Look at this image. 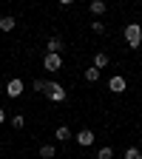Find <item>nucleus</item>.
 <instances>
[{
	"mask_svg": "<svg viewBox=\"0 0 142 159\" xmlns=\"http://www.w3.org/2000/svg\"><path fill=\"white\" fill-rule=\"evenodd\" d=\"M122 34H125V40H128L131 48H139V43H142V26L139 23H128Z\"/></svg>",
	"mask_w": 142,
	"mask_h": 159,
	"instance_id": "nucleus-1",
	"label": "nucleus"
},
{
	"mask_svg": "<svg viewBox=\"0 0 142 159\" xmlns=\"http://www.w3.org/2000/svg\"><path fill=\"white\" fill-rule=\"evenodd\" d=\"M46 97L51 99V102H63V99H66V88L60 85V83H48V91H46Z\"/></svg>",
	"mask_w": 142,
	"mask_h": 159,
	"instance_id": "nucleus-2",
	"label": "nucleus"
},
{
	"mask_svg": "<svg viewBox=\"0 0 142 159\" xmlns=\"http://www.w3.org/2000/svg\"><path fill=\"white\" fill-rule=\"evenodd\" d=\"M43 66H46V71H60V68H63V57H60V54H46Z\"/></svg>",
	"mask_w": 142,
	"mask_h": 159,
	"instance_id": "nucleus-3",
	"label": "nucleus"
},
{
	"mask_svg": "<svg viewBox=\"0 0 142 159\" xmlns=\"http://www.w3.org/2000/svg\"><path fill=\"white\" fill-rule=\"evenodd\" d=\"M20 94H23V83H20V80H9V83H6V97L17 99Z\"/></svg>",
	"mask_w": 142,
	"mask_h": 159,
	"instance_id": "nucleus-4",
	"label": "nucleus"
},
{
	"mask_svg": "<svg viewBox=\"0 0 142 159\" xmlns=\"http://www.w3.org/2000/svg\"><path fill=\"white\" fill-rule=\"evenodd\" d=\"M74 139H77V142H80V145H83V148H88V145H94V131H88V128H83V131H80V134H77Z\"/></svg>",
	"mask_w": 142,
	"mask_h": 159,
	"instance_id": "nucleus-5",
	"label": "nucleus"
},
{
	"mask_svg": "<svg viewBox=\"0 0 142 159\" xmlns=\"http://www.w3.org/2000/svg\"><path fill=\"white\" fill-rule=\"evenodd\" d=\"M108 88H111L114 94H122V91H125V77H111V80H108Z\"/></svg>",
	"mask_w": 142,
	"mask_h": 159,
	"instance_id": "nucleus-6",
	"label": "nucleus"
},
{
	"mask_svg": "<svg viewBox=\"0 0 142 159\" xmlns=\"http://www.w3.org/2000/svg\"><path fill=\"white\" fill-rule=\"evenodd\" d=\"M17 26V20L11 17V14H6V17H0V31H11Z\"/></svg>",
	"mask_w": 142,
	"mask_h": 159,
	"instance_id": "nucleus-7",
	"label": "nucleus"
},
{
	"mask_svg": "<svg viewBox=\"0 0 142 159\" xmlns=\"http://www.w3.org/2000/svg\"><path fill=\"white\" fill-rule=\"evenodd\" d=\"M108 66V54L105 51H97L94 54V68H105Z\"/></svg>",
	"mask_w": 142,
	"mask_h": 159,
	"instance_id": "nucleus-8",
	"label": "nucleus"
},
{
	"mask_svg": "<svg viewBox=\"0 0 142 159\" xmlns=\"http://www.w3.org/2000/svg\"><path fill=\"white\" fill-rule=\"evenodd\" d=\"M54 139H57V142H66V139H71V131H68L66 125H60V128L54 131Z\"/></svg>",
	"mask_w": 142,
	"mask_h": 159,
	"instance_id": "nucleus-9",
	"label": "nucleus"
},
{
	"mask_svg": "<svg viewBox=\"0 0 142 159\" xmlns=\"http://www.w3.org/2000/svg\"><path fill=\"white\" fill-rule=\"evenodd\" d=\"M46 48H48V54H60V48H63V40H60V37H51Z\"/></svg>",
	"mask_w": 142,
	"mask_h": 159,
	"instance_id": "nucleus-10",
	"label": "nucleus"
},
{
	"mask_svg": "<svg viewBox=\"0 0 142 159\" xmlns=\"http://www.w3.org/2000/svg\"><path fill=\"white\" fill-rule=\"evenodd\" d=\"M105 9H108V6H105V0H91V11H94V14H103Z\"/></svg>",
	"mask_w": 142,
	"mask_h": 159,
	"instance_id": "nucleus-11",
	"label": "nucleus"
},
{
	"mask_svg": "<svg viewBox=\"0 0 142 159\" xmlns=\"http://www.w3.org/2000/svg\"><path fill=\"white\" fill-rule=\"evenodd\" d=\"M40 156L43 159H54V145H40Z\"/></svg>",
	"mask_w": 142,
	"mask_h": 159,
	"instance_id": "nucleus-12",
	"label": "nucleus"
},
{
	"mask_svg": "<svg viewBox=\"0 0 142 159\" xmlns=\"http://www.w3.org/2000/svg\"><path fill=\"white\" fill-rule=\"evenodd\" d=\"M85 80L88 83H97L99 80V68H85Z\"/></svg>",
	"mask_w": 142,
	"mask_h": 159,
	"instance_id": "nucleus-13",
	"label": "nucleus"
},
{
	"mask_svg": "<svg viewBox=\"0 0 142 159\" xmlns=\"http://www.w3.org/2000/svg\"><path fill=\"white\" fill-rule=\"evenodd\" d=\"M122 159H142V151H139V148H128Z\"/></svg>",
	"mask_w": 142,
	"mask_h": 159,
	"instance_id": "nucleus-14",
	"label": "nucleus"
},
{
	"mask_svg": "<svg viewBox=\"0 0 142 159\" xmlns=\"http://www.w3.org/2000/svg\"><path fill=\"white\" fill-rule=\"evenodd\" d=\"M34 91L46 94V91H48V80H37V83H34Z\"/></svg>",
	"mask_w": 142,
	"mask_h": 159,
	"instance_id": "nucleus-15",
	"label": "nucleus"
},
{
	"mask_svg": "<svg viewBox=\"0 0 142 159\" xmlns=\"http://www.w3.org/2000/svg\"><path fill=\"white\" fill-rule=\"evenodd\" d=\"M97 159H114V151H111V148H99Z\"/></svg>",
	"mask_w": 142,
	"mask_h": 159,
	"instance_id": "nucleus-16",
	"label": "nucleus"
},
{
	"mask_svg": "<svg viewBox=\"0 0 142 159\" xmlns=\"http://www.w3.org/2000/svg\"><path fill=\"white\" fill-rule=\"evenodd\" d=\"M11 125H14V128H23V125H26V119L17 114V116H11Z\"/></svg>",
	"mask_w": 142,
	"mask_h": 159,
	"instance_id": "nucleus-17",
	"label": "nucleus"
},
{
	"mask_svg": "<svg viewBox=\"0 0 142 159\" xmlns=\"http://www.w3.org/2000/svg\"><path fill=\"white\" fill-rule=\"evenodd\" d=\"M91 29H94L97 34H103V31H105V26H103V23H91Z\"/></svg>",
	"mask_w": 142,
	"mask_h": 159,
	"instance_id": "nucleus-18",
	"label": "nucleus"
},
{
	"mask_svg": "<svg viewBox=\"0 0 142 159\" xmlns=\"http://www.w3.org/2000/svg\"><path fill=\"white\" fill-rule=\"evenodd\" d=\"M0 122H6V111L3 108H0Z\"/></svg>",
	"mask_w": 142,
	"mask_h": 159,
	"instance_id": "nucleus-19",
	"label": "nucleus"
},
{
	"mask_svg": "<svg viewBox=\"0 0 142 159\" xmlns=\"http://www.w3.org/2000/svg\"><path fill=\"white\" fill-rule=\"evenodd\" d=\"M60 3H63V6H71V3H74V0H60Z\"/></svg>",
	"mask_w": 142,
	"mask_h": 159,
	"instance_id": "nucleus-20",
	"label": "nucleus"
}]
</instances>
